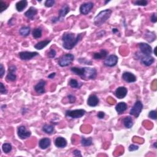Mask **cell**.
<instances>
[{"mask_svg":"<svg viewBox=\"0 0 157 157\" xmlns=\"http://www.w3.org/2000/svg\"><path fill=\"white\" fill-rule=\"evenodd\" d=\"M19 55L22 60H30L34 57L39 55V53L36 52H21L19 53Z\"/></svg>","mask_w":157,"mask_h":157,"instance_id":"8fae6325","label":"cell"},{"mask_svg":"<svg viewBox=\"0 0 157 157\" xmlns=\"http://www.w3.org/2000/svg\"><path fill=\"white\" fill-rule=\"evenodd\" d=\"M139 47L140 49L142 55L150 56L152 54V48L149 44L145 42H141L139 44Z\"/></svg>","mask_w":157,"mask_h":157,"instance_id":"ba28073f","label":"cell"},{"mask_svg":"<svg viewBox=\"0 0 157 157\" xmlns=\"http://www.w3.org/2000/svg\"><path fill=\"white\" fill-rule=\"evenodd\" d=\"M55 75H56V73H51V74H49L48 75V78L49 79H53Z\"/></svg>","mask_w":157,"mask_h":157,"instance_id":"7dc6e473","label":"cell"},{"mask_svg":"<svg viewBox=\"0 0 157 157\" xmlns=\"http://www.w3.org/2000/svg\"><path fill=\"white\" fill-rule=\"evenodd\" d=\"M68 98L69 100V102L70 103H71V104H73V103H74L75 102V100H76V98L74 96L72 95H69L68 96Z\"/></svg>","mask_w":157,"mask_h":157,"instance_id":"7bdbcfd3","label":"cell"},{"mask_svg":"<svg viewBox=\"0 0 157 157\" xmlns=\"http://www.w3.org/2000/svg\"><path fill=\"white\" fill-rule=\"evenodd\" d=\"M46 82L44 80H41L34 87V90L39 94H43L46 92L45 87H46Z\"/></svg>","mask_w":157,"mask_h":157,"instance_id":"e0dca14e","label":"cell"},{"mask_svg":"<svg viewBox=\"0 0 157 157\" xmlns=\"http://www.w3.org/2000/svg\"><path fill=\"white\" fill-rule=\"evenodd\" d=\"M56 54H57L56 51L54 50V49H51L50 50V51H49V53H48L47 57L49 58H54L56 56Z\"/></svg>","mask_w":157,"mask_h":157,"instance_id":"f35d334b","label":"cell"},{"mask_svg":"<svg viewBox=\"0 0 157 157\" xmlns=\"http://www.w3.org/2000/svg\"><path fill=\"white\" fill-rule=\"evenodd\" d=\"M51 144V140L49 138L44 137L39 141V147L42 150L47 149Z\"/></svg>","mask_w":157,"mask_h":157,"instance_id":"ac0fdd59","label":"cell"},{"mask_svg":"<svg viewBox=\"0 0 157 157\" xmlns=\"http://www.w3.org/2000/svg\"><path fill=\"white\" fill-rule=\"evenodd\" d=\"M28 5V2L26 0H22L19 2H17L15 4L16 9L18 12H22Z\"/></svg>","mask_w":157,"mask_h":157,"instance_id":"cb8c5ba5","label":"cell"},{"mask_svg":"<svg viewBox=\"0 0 157 157\" xmlns=\"http://www.w3.org/2000/svg\"><path fill=\"white\" fill-rule=\"evenodd\" d=\"M112 14V11L105 9L101 11L94 19V25L96 26H100L108 20Z\"/></svg>","mask_w":157,"mask_h":157,"instance_id":"3957f363","label":"cell"},{"mask_svg":"<svg viewBox=\"0 0 157 157\" xmlns=\"http://www.w3.org/2000/svg\"><path fill=\"white\" fill-rule=\"evenodd\" d=\"M73 154L75 156H82L81 152H80V151L79 150H74Z\"/></svg>","mask_w":157,"mask_h":157,"instance_id":"bcb514c9","label":"cell"},{"mask_svg":"<svg viewBox=\"0 0 157 157\" xmlns=\"http://www.w3.org/2000/svg\"><path fill=\"white\" fill-rule=\"evenodd\" d=\"M55 3V1L54 0H47V1H45L44 5L47 7H51L53 5H54Z\"/></svg>","mask_w":157,"mask_h":157,"instance_id":"e575fe53","label":"cell"},{"mask_svg":"<svg viewBox=\"0 0 157 157\" xmlns=\"http://www.w3.org/2000/svg\"><path fill=\"white\" fill-rule=\"evenodd\" d=\"M94 6V4L92 2H87L83 3L80 7V12L83 15H87L90 12Z\"/></svg>","mask_w":157,"mask_h":157,"instance_id":"7c38bea8","label":"cell"},{"mask_svg":"<svg viewBox=\"0 0 157 157\" xmlns=\"http://www.w3.org/2000/svg\"><path fill=\"white\" fill-rule=\"evenodd\" d=\"M127 109V104L124 102H120L118 103L115 106V110L119 114H122Z\"/></svg>","mask_w":157,"mask_h":157,"instance_id":"603a6c76","label":"cell"},{"mask_svg":"<svg viewBox=\"0 0 157 157\" xmlns=\"http://www.w3.org/2000/svg\"><path fill=\"white\" fill-rule=\"evenodd\" d=\"M5 74V69L4 68L3 64L0 65V77L3 78V75Z\"/></svg>","mask_w":157,"mask_h":157,"instance_id":"60d3db41","label":"cell"},{"mask_svg":"<svg viewBox=\"0 0 157 157\" xmlns=\"http://www.w3.org/2000/svg\"><path fill=\"white\" fill-rule=\"evenodd\" d=\"M55 145L58 148H65L67 146V141L63 137H58L55 140Z\"/></svg>","mask_w":157,"mask_h":157,"instance_id":"44dd1931","label":"cell"},{"mask_svg":"<svg viewBox=\"0 0 157 157\" xmlns=\"http://www.w3.org/2000/svg\"><path fill=\"white\" fill-rule=\"evenodd\" d=\"M30 28L29 26H23L19 30V33L21 36L24 37H26L30 33Z\"/></svg>","mask_w":157,"mask_h":157,"instance_id":"f1b7e54d","label":"cell"},{"mask_svg":"<svg viewBox=\"0 0 157 157\" xmlns=\"http://www.w3.org/2000/svg\"><path fill=\"white\" fill-rule=\"evenodd\" d=\"M69 9H70V8H69V6L67 5V4H65L64 6H63V7L60 9V10L59 11L58 16L56 18H54V19H52V22H53V23H56V22L63 20L66 15L69 12Z\"/></svg>","mask_w":157,"mask_h":157,"instance_id":"5b68a950","label":"cell"},{"mask_svg":"<svg viewBox=\"0 0 157 157\" xmlns=\"http://www.w3.org/2000/svg\"><path fill=\"white\" fill-rule=\"evenodd\" d=\"M128 149H129V151H130V152L136 151V150L139 149V146H136V145H134V144H131V145H130L129 146Z\"/></svg>","mask_w":157,"mask_h":157,"instance_id":"b9f144b4","label":"cell"},{"mask_svg":"<svg viewBox=\"0 0 157 157\" xmlns=\"http://www.w3.org/2000/svg\"><path fill=\"white\" fill-rule=\"evenodd\" d=\"M42 131L48 134H52L54 132V127L52 125L46 124L44 125L42 127Z\"/></svg>","mask_w":157,"mask_h":157,"instance_id":"83f0119b","label":"cell"},{"mask_svg":"<svg viewBox=\"0 0 157 157\" xmlns=\"http://www.w3.org/2000/svg\"><path fill=\"white\" fill-rule=\"evenodd\" d=\"M17 71L16 66L14 65H11L9 67L8 74L6 76V80L9 82H14L17 79V75L15 72Z\"/></svg>","mask_w":157,"mask_h":157,"instance_id":"4fadbf2b","label":"cell"},{"mask_svg":"<svg viewBox=\"0 0 157 157\" xmlns=\"http://www.w3.org/2000/svg\"><path fill=\"white\" fill-rule=\"evenodd\" d=\"M134 4L136 6H146L147 5L148 2L146 0H138V1H134Z\"/></svg>","mask_w":157,"mask_h":157,"instance_id":"836d02e7","label":"cell"},{"mask_svg":"<svg viewBox=\"0 0 157 157\" xmlns=\"http://www.w3.org/2000/svg\"><path fill=\"white\" fill-rule=\"evenodd\" d=\"M143 109V104L141 101H137L129 111L130 115L137 118Z\"/></svg>","mask_w":157,"mask_h":157,"instance_id":"8992f818","label":"cell"},{"mask_svg":"<svg viewBox=\"0 0 157 157\" xmlns=\"http://www.w3.org/2000/svg\"><path fill=\"white\" fill-rule=\"evenodd\" d=\"M74 60V56L71 53L63 55L58 61V65L61 67H66L70 65Z\"/></svg>","mask_w":157,"mask_h":157,"instance_id":"277c9868","label":"cell"},{"mask_svg":"<svg viewBox=\"0 0 157 157\" xmlns=\"http://www.w3.org/2000/svg\"><path fill=\"white\" fill-rule=\"evenodd\" d=\"M149 117L151 119L153 120H156L157 119V115H156V111H151L149 114Z\"/></svg>","mask_w":157,"mask_h":157,"instance_id":"8d00e7d4","label":"cell"},{"mask_svg":"<svg viewBox=\"0 0 157 157\" xmlns=\"http://www.w3.org/2000/svg\"><path fill=\"white\" fill-rule=\"evenodd\" d=\"M155 51H156V47H155V49H154V54H155V55H156V52H155Z\"/></svg>","mask_w":157,"mask_h":157,"instance_id":"f907efd6","label":"cell"},{"mask_svg":"<svg viewBox=\"0 0 157 157\" xmlns=\"http://www.w3.org/2000/svg\"><path fill=\"white\" fill-rule=\"evenodd\" d=\"M117 32H119L118 29H117V28H113V33H117Z\"/></svg>","mask_w":157,"mask_h":157,"instance_id":"c3c4849f","label":"cell"},{"mask_svg":"<svg viewBox=\"0 0 157 157\" xmlns=\"http://www.w3.org/2000/svg\"><path fill=\"white\" fill-rule=\"evenodd\" d=\"M82 37V34H79L75 36L73 33H65L62 36L63 47L66 50H72L81 41Z\"/></svg>","mask_w":157,"mask_h":157,"instance_id":"6da1fadb","label":"cell"},{"mask_svg":"<svg viewBox=\"0 0 157 157\" xmlns=\"http://www.w3.org/2000/svg\"><path fill=\"white\" fill-rule=\"evenodd\" d=\"M98 117L100 119H104V116H105V113H104V112H99V113H98Z\"/></svg>","mask_w":157,"mask_h":157,"instance_id":"f6af8a7d","label":"cell"},{"mask_svg":"<svg viewBox=\"0 0 157 157\" xmlns=\"http://www.w3.org/2000/svg\"><path fill=\"white\" fill-rule=\"evenodd\" d=\"M51 42V40H45V41H42L38 42L36 44H35L34 46V47L37 49V50H42L44 47H46L48 44H49Z\"/></svg>","mask_w":157,"mask_h":157,"instance_id":"d4e9b609","label":"cell"},{"mask_svg":"<svg viewBox=\"0 0 157 157\" xmlns=\"http://www.w3.org/2000/svg\"><path fill=\"white\" fill-rule=\"evenodd\" d=\"M139 59L141 60V64L146 66H150L155 62V58L150 56H141Z\"/></svg>","mask_w":157,"mask_h":157,"instance_id":"5bb4252c","label":"cell"},{"mask_svg":"<svg viewBox=\"0 0 157 157\" xmlns=\"http://www.w3.org/2000/svg\"><path fill=\"white\" fill-rule=\"evenodd\" d=\"M32 35L34 38L39 39L42 36V30L39 28H35L32 31Z\"/></svg>","mask_w":157,"mask_h":157,"instance_id":"1f68e13d","label":"cell"},{"mask_svg":"<svg viewBox=\"0 0 157 157\" xmlns=\"http://www.w3.org/2000/svg\"><path fill=\"white\" fill-rule=\"evenodd\" d=\"M150 20L152 22V23H156L157 21V17H156V15L155 13H154L153 14L151 15L150 17Z\"/></svg>","mask_w":157,"mask_h":157,"instance_id":"ee69618b","label":"cell"},{"mask_svg":"<svg viewBox=\"0 0 157 157\" xmlns=\"http://www.w3.org/2000/svg\"><path fill=\"white\" fill-rule=\"evenodd\" d=\"M7 7V4L3 1H1V2H0V10H1V12H3L4 11H5Z\"/></svg>","mask_w":157,"mask_h":157,"instance_id":"d590c367","label":"cell"},{"mask_svg":"<svg viewBox=\"0 0 157 157\" xmlns=\"http://www.w3.org/2000/svg\"><path fill=\"white\" fill-rule=\"evenodd\" d=\"M79 61L80 63H84L85 65H92V61H90L88 60H86V58H80L79 60Z\"/></svg>","mask_w":157,"mask_h":157,"instance_id":"ab89813d","label":"cell"},{"mask_svg":"<svg viewBox=\"0 0 157 157\" xmlns=\"http://www.w3.org/2000/svg\"><path fill=\"white\" fill-rule=\"evenodd\" d=\"M2 149H3V151L5 154H9V152H11L12 149V145L10 143H4L3 144Z\"/></svg>","mask_w":157,"mask_h":157,"instance_id":"d6a6232c","label":"cell"},{"mask_svg":"<svg viewBox=\"0 0 157 157\" xmlns=\"http://www.w3.org/2000/svg\"><path fill=\"white\" fill-rule=\"evenodd\" d=\"M92 138L89 137L88 139L82 137L81 138V144L84 147H88L92 144Z\"/></svg>","mask_w":157,"mask_h":157,"instance_id":"4dcf8cb0","label":"cell"},{"mask_svg":"<svg viewBox=\"0 0 157 157\" xmlns=\"http://www.w3.org/2000/svg\"><path fill=\"white\" fill-rule=\"evenodd\" d=\"M144 38L146 41L149 42H153L156 39L155 33L154 32H152V31H147V32L144 36Z\"/></svg>","mask_w":157,"mask_h":157,"instance_id":"484cf974","label":"cell"},{"mask_svg":"<svg viewBox=\"0 0 157 157\" xmlns=\"http://www.w3.org/2000/svg\"><path fill=\"white\" fill-rule=\"evenodd\" d=\"M38 14V10L34 7H30L29 9L25 12V16L30 20H33L34 16Z\"/></svg>","mask_w":157,"mask_h":157,"instance_id":"ffe728a7","label":"cell"},{"mask_svg":"<svg viewBox=\"0 0 157 157\" xmlns=\"http://www.w3.org/2000/svg\"><path fill=\"white\" fill-rule=\"evenodd\" d=\"M128 93V90L125 87H119L116 89L115 92V95L116 97L119 99H123L127 96Z\"/></svg>","mask_w":157,"mask_h":157,"instance_id":"9a60e30c","label":"cell"},{"mask_svg":"<svg viewBox=\"0 0 157 157\" xmlns=\"http://www.w3.org/2000/svg\"><path fill=\"white\" fill-rule=\"evenodd\" d=\"M154 146L155 148H156H156H157V147H156V142H155V143H154Z\"/></svg>","mask_w":157,"mask_h":157,"instance_id":"681fc988","label":"cell"},{"mask_svg":"<svg viewBox=\"0 0 157 157\" xmlns=\"http://www.w3.org/2000/svg\"><path fill=\"white\" fill-rule=\"evenodd\" d=\"M107 54H108V51H107L105 49H102L100 52L94 53L93 58L95 60H101L103 59V58H106Z\"/></svg>","mask_w":157,"mask_h":157,"instance_id":"7402d4cb","label":"cell"},{"mask_svg":"<svg viewBox=\"0 0 157 157\" xmlns=\"http://www.w3.org/2000/svg\"><path fill=\"white\" fill-rule=\"evenodd\" d=\"M100 100L99 98L95 95H90L88 100H87V104L90 107H95L96 106L98 103H99Z\"/></svg>","mask_w":157,"mask_h":157,"instance_id":"d6986e66","label":"cell"},{"mask_svg":"<svg viewBox=\"0 0 157 157\" xmlns=\"http://www.w3.org/2000/svg\"><path fill=\"white\" fill-rule=\"evenodd\" d=\"M17 134L21 139H25L28 138L31 134V133L26 129V127L24 126H20L17 128Z\"/></svg>","mask_w":157,"mask_h":157,"instance_id":"30bf717a","label":"cell"},{"mask_svg":"<svg viewBox=\"0 0 157 157\" xmlns=\"http://www.w3.org/2000/svg\"><path fill=\"white\" fill-rule=\"evenodd\" d=\"M86 113V111L84 109H75L73 111H66L65 115L66 117L72 119L81 118Z\"/></svg>","mask_w":157,"mask_h":157,"instance_id":"52a82bcc","label":"cell"},{"mask_svg":"<svg viewBox=\"0 0 157 157\" xmlns=\"http://www.w3.org/2000/svg\"><path fill=\"white\" fill-rule=\"evenodd\" d=\"M69 85L73 88H80L82 86V83H79L77 80L72 79L69 80Z\"/></svg>","mask_w":157,"mask_h":157,"instance_id":"f546056e","label":"cell"},{"mask_svg":"<svg viewBox=\"0 0 157 157\" xmlns=\"http://www.w3.org/2000/svg\"><path fill=\"white\" fill-rule=\"evenodd\" d=\"M123 123L124 126L127 128H131L133 125V121L130 116H127L123 120Z\"/></svg>","mask_w":157,"mask_h":157,"instance_id":"4316f807","label":"cell"},{"mask_svg":"<svg viewBox=\"0 0 157 157\" xmlns=\"http://www.w3.org/2000/svg\"><path fill=\"white\" fill-rule=\"evenodd\" d=\"M119 58L115 55H111L106 58L104 61V65L107 67H114L118 63Z\"/></svg>","mask_w":157,"mask_h":157,"instance_id":"9c48e42d","label":"cell"},{"mask_svg":"<svg viewBox=\"0 0 157 157\" xmlns=\"http://www.w3.org/2000/svg\"><path fill=\"white\" fill-rule=\"evenodd\" d=\"M0 86H1V87H0V92H1L2 95H6L7 93V90L6 87L4 86V84L2 82L0 83Z\"/></svg>","mask_w":157,"mask_h":157,"instance_id":"74e56055","label":"cell"},{"mask_svg":"<svg viewBox=\"0 0 157 157\" xmlns=\"http://www.w3.org/2000/svg\"><path fill=\"white\" fill-rule=\"evenodd\" d=\"M122 79L128 83H133L136 81V75L129 72H125L122 74Z\"/></svg>","mask_w":157,"mask_h":157,"instance_id":"2e32d148","label":"cell"},{"mask_svg":"<svg viewBox=\"0 0 157 157\" xmlns=\"http://www.w3.org/2000/svg\"><path fill=\"white\" fill-rule=\"evenodd\" d=\"M71 71L85 80H94L97 76V71L96 69L87 68V67H84V68L73 67L71 68Z\"/></svg>","mask_w":157,"mask_h":157,"instance_id":"7a4b0ae2","label":"cell"}]
</instances>
